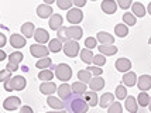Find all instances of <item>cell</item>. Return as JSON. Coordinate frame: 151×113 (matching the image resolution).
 <instances>
[{"instance_id":"obj_3","label":"cell","mask_w":151,"mask_h":113,"mask_svg":"<svg viewBox=\"0 0 151 113\" xmlns=\"http://www.w3.org/2000/svg\"><path fill=\"white\" fill-rule=\"evenodd\" d=\"M55 75H57V79H59L61 82H66L72 76V68L68 64H59L55 67Z\"/></svg>"},{"instance_id":"obj_28","label":"cell","mask_w":151,"mask_h":113,"mask_svg":"<svg viewBox=\"0 0 151 113\" xmlns=\"http://www.w3.org/2000/svg\"><path fill=\"white\" fill-rule=\"evenodd\" d=\"M81 60L83 61V62H86V64H91V62H93V55L92 54V50H89V48H83V50H81Z\"/></svg>"},{"instance_id":"obj_2","label":"cell","mask_w":151,"mask_h":113,"mask_svg":"<svg viewBox=\"0 0 151 113\" xmlns=\"http://www.w3.org/2000/svg\"><path fill=\"white\" fill-rule=\"evenodd\" d=\"M27 85V81L21 75H16L13 78L7 79L4 82V89L6 91H23Z\"/></svg>"},{"instance_id":"obj_54","label":"cell","mask_w":151,"mask_h":113,"mask_svg":"<svg viewBox=\"0 0 151 113\" xmlns=\"http://www.w3.org/2000/svg\"><path fill=\"white\" fill-rule=\"evenodd\" d=\"M45 113H65L64 110H61V112H45Z\"/></svg>"},{"instance_id":"obj_41","label":"cell","mask_w":151,"mask_h":113,"mask_svg":"<svg viewBox=\"0 0 151 113\" xmlns=\"http://www.w3.org/2000/svg\"><path fill=\"white\" fill-rule=\"evenodd\" d=\"M123 112V107L120 105V102H113L112 105L109 106V110L107 113H122Z\"/></svg>"},{"instance_id":"obj_22","label":"cell","mask_w":151,"mask_h":113,"mask_svg":"<svg viewBox=\"0 0 151 113\" xmlns=\"http://www.w3.org/2000/svg\"><path fill=\"white\" fill-rule=\"evenodd\" d=\"M21 33H23V35H24L26 38H31V37H34V34H35L34 24L33 23H24V24L21 26Z\"/></svg>"},{"instance_id":"obj_13","label":"cell","mask_w":151,"mask_h":113,"mask_svg":"<svg viewBox=\"0 0 151 113\" xmlns=\"http://www.w3.org/2000/svg\"><path fill=\"white\" fill-rule=\"evenodd\" d=\"M34 38L37 41V44H45L47 41H51L50 40L48 31L44 30V28H37V30H35V34H34Z\"/></svg>"},{"instance_id":"obj_8","label":"cell","mask_w":151,"mask_h":113,"mask_svg":"<svg viewBox=\"0 0 151 113\" xmlns=\"http://www.w3.org/2000/svg\"><path fill=\"white\" fill-rule=\"evenodd\" d=\"M20 105H21V100L17 96H10V98L4 99V102H3V107L6 110H16L17 107H20Z\"/></svg>"},{"instance_id":"obj_38","label":"cell","mask_w":151,"mask_h":113,"mask_svg":"<svg viewBox=\"0 0 151 113\" xmlns=\"http://www.w3.org/2000/svg\"><path fill=\"white\" fill-rule=\"evenodd\" d=\"M116 98L120 100H123L127 98V89H126V85H119L116 88Z\"/></svg>"},{"instance_id":"obj_27","label":"cell","mask_w":151,"mask_h":113,"mask_svg":"<svg viewBox=\"0 0 151 113\" xmlns=\"http://www.w3.org/2000/svg\"><path fill=\"white\" fill-rule=\"evenodd\" d=\"M48 48H50V51L51 53H59L61 50H64V44H62V41L59 40V38H54V40L50 41V44H48Z\"/></svg>"},{"instance_id":"obj_1","label":"cell","mask_w":151,"mask_h":113,"mask_svg":"<svg viewBox=\"0 0 151 113\" xmlns=\"http://www.w3.org/2000/svg\"><path fill=\"white\" fill-rule=\"evenodd\" d=\"M65 107L72 113H86L89 109V103L81 93H72L65 102Z\"/></svg>"},{"instance_id":"obj_37","label":"cell","mask_w":151,"mask_h":113,"mask_svg":"<svg viewBox=\"0 0 151 113\" xmlns=\"http://www.w3.org/2000/svg\"><path fill=\"white\" fill-rule=\"evenodd\" d=\"M23 54L19 53V51H16V53H12L10 55H9V62H13V64H17L19 65L20 62L23 61Z\"/></svg>"},{"instance_id":"obj_14","label":"cell","mask_w":151,"mask_h":113,"mask_svg":"<svg viewBox=\"0 0 151 113\" xmlns=\"http://www.w3.org/2000/svg\"><path fill=\"white\" fill-rule=\"evenodd\" d=\"M116 69H117L119 72H129L130 71V68H132V62H130V60H127V58H119L117 61H116Z\"/></svg>"},{"instance_id":"obj_44","label":"cell","mask_w":151,"mask_h":113,"mask_svg":"<svg viewBox=\"0 0 151 113\" xmlns=\"http://www.w3.org/2000/svg\"><path fill=\"white\" fill-rule=\"evenodd\" d=\"M57 34H58V38L61 41H64V42L68 41V38H66V27H61L58 31H57Z\"/></svg>"},{"instance_id":"obj_17","label":"cell","mask_w":151,"mask_h":113,"mask_svg":"<svg viewBox=\"0 0 151 113\" xmlns=\"http://www.w3.org/2000/svg\"><path fill=\"white\" fill-rule=\"evenodd\" d=\"M57 92H58V95H59V98H61V99L66 100L69 96H71V95H72L73 91H72V86H69L68 83H65V82H64L62 85H59V86H58V91H57Z\"/></svg>"},{"instance_id":"obj_21","label":"cell","mask_w":151,"mask_h":113,"mask_svg":"<svg viewBox=\"0 0 151 113\" xmlns=\"http://www.w3.org/2000/svg\"><path fill=\"white\" fill-rule=\"evenodd\" d=\"M89 86H91V91H95V92L96 91H102L103 86H105V79H102L100 76H95V78L91 79Z\"/></svg>"},{"instance_id":"obj_15","label":"cell","mask_w":151,"mask_h":113,"mask_svg":"<svg viewBox=\"0 0 151 113\" xmlns=\"http://www.w3.org/2000/svg\"><path fill=\"white\" fill-rule=\"evenodd\" d=\"M117 10V3L114 0H103L102 1V12L106 14H114Z\"/></svg>"},{"instance_id":"obj_50","label":"cell","mask_w":151,"mask_h":113,"mask_svg":"<svg viewBox=\"0 0 151 113\" xmlns=\"http://www.w3.org/2000/svg\"><path fill=\"white\" fill-rule=\"evenodd\" d=\"M6 45V35L4 34H0V47Z\"/></svg>"},{"instance_id":"obj_39","label":"cell","mask_w":151,"mask_h":113,"mask_svg":"<svg viewBox=\"0 0 151 113\" xmlns=\"http://www.w3.org/2000/svg\"><path fill=\"white\" fill-rule=\"evenodd\" d=\"M57 4L61 10H71V6L73 4V0H57Z\"/></svg>"},{"instance_id":"obj_53","label":"cell","mask_w":151,"mask_h":113,"mask_svg":"<svg viewBox=\"0 0 151 113\" xmlns=\"http://www.w3.org/2000/svg\"><path fill=\"white\" fill-rule=\"evenodd\" d=\"M147 12H148V14H151V3L148 4V7H147Z\"/></svg>"},{"instance_id":"obj_6","label":"cell","mask_w":151,"mask_h":113,"mask_svg":"<svg viewBox=\"0 0 151 113\" xmlns=\"http://www.w3.org/2000/svg\"><path fill=\"white\" fill-rule=\"evenodd\" d=\"M64 53H65L66 57H71V58H75L79 53V44L75 40H69L64 44Z\"/></svg>"},{"instance_id":"obj_48","label":"cell","mask_w":151,"mask_h":113,"mask_svg":"<svg viewBox=\"0 0 151 113\" xmlns=\"http://www.w3.org/2000/svg\"><path fill=\"white\" fill-rule=\"evenodd\" d=\"M20 113H34V112H33V109H31L30 106H21Z\"/></svg>"},{"instance_id":"obj_29","label":"cell","mask_w":151,"mask_h":113,"mask_svg":"<svg viewBox=\"0 0 151 113\" xmlns=\"http://www.w3.org/2000/svg\"><path fill=\"white\" fill-rule=\"evenodd\" d=\"M132 13L136 17H144L145 16V7L141 3H133L132 6Z\"/></svg>"},{"instance_id":"obj_23","label":"cell","mask_w":151,"mask_h":113,"mask_svg":"<svg viewBox=\"0 0 151 113\" xmlns=\"http://www.w3.org/2000/svg\"><path fill=\"white\" fill-rule=\"evenodd\" d=\"M113 102H114L113 93L107 92V93H103V95H102V98L99 99V105H100V107H109Z\"/></svg>"},{"instance_id":"obj_16","label":"cell","mask_w":151,"mask_h":113,"mask_svg":"<svg viewBox=\"0 0 151 113\" xmlns=\"http://www.w3.org/2000/svg\"><path fill=\"white\" fill-rule=\"evenodd\" d=\"M10 44H12V47L17 48V50H19V48H23V47L26 45V37L21 35V34H12Z\"/></svg>"},{"instance_id":"obj_24","label":"cell","mask_w":151,"mask_h":113,"mask_svg":"<svg viewBox=\"0 0 151 113\" xmlns=\"http://www.w3.org/2000/svg\"><path fill=\"white\" fill-rule=\"evenodd\" d=\"M137 79L138 78L136 76V73L132 72V71H129V72H126L124 76H123V83H124L126 86H134Z\"/></svg>"},{"instance_id":"obj_31","label":"cell","mask_w":151,"mask_h":113,"mask_svg":"<svg viewBox=\"0 0 151 113\" xmlns=\"http://www.w3.org/2000/svg\"><path fill=\"white\" fill-rule=\"evenodd\" d=\"M52 78H54V73L50 69H41L38 73V79L44 81V82H48V81H51Z\"/></svg>"},{"instance_id":"obj_20","label":"cell","mask_w":151,"mask_h":113,"mask_svg":"<svg viewBox=\"0 0 151 113\" xmlns=\"http://www.w3.org/2000/svg\"><path fill=\"white\" fill-rule=\"evenodd\" d=\"M61 27H62V16L61 14H52L51 19H50V28L58 31Z\"/></svg>"},{"instance_id":"obj_49","label":"cell","mask_w":151,"mask_h":113,"mask_svg":"<svg viewBox=\"0 0 151 113\" xmlns=\"http://www.w3.org/2000/svg\"><path fill=\"white\" fill-rule=\"evenodd\" d=\"M73 4L76 7H83L86 4V0H73Z\"/></svg>"},{"instance_id":"obj_10","label":"cell","mask_w":151,"mask_h":113,"mask_svg":"<svg viewBox=\"0 0 151 113\" xmlns=\"http://www.w3.org/2000/svg\"><path fill=\"white\" fill-rule=\"evenodd\" d=\"M96 40H98L100 44H103V45H112V44H114V37H113L112 34L106 33V31H100V33H98Z\"/></svg>"},{"instance_id":"obj_45","label":"cell","mask_w":151,"mask_h":113,"mask_svg":"<svg viewBox=\"0 0 151 113\" xmlns=\"http://www.w3.org/2000/svg\"><path fill=\"white\" fill-rule=\"evenodd\" d=\"M96 42H98V40H96V38L89 37V38H86V40H85V45H86V48L92 50V48H95V47H98V45H96Z\"/></svg>"},{"instance_id":"obj_57","label":"cell","mask_w":151,"mask_h":113,"mask_svg":"<svg viewBox=\"0 0 151 113\" xmlns=\"http://www.w3.org/2000/svg\"><path fill=\"white\" fill-rule=\"evenodd\" d=\"M92 1H95V0H92Z\"/></svg>"},{"instance_id":"obj_56","label":"cell","mask_w":151,"mask_h":113,"mask_svg":"<svg viewBox=\"0 0 151 113\" xmlns=\"http://www.w3.org/2000/svg\"><path fill=\"white\" fill-rule=\"evenodd\" d=\"M148 44H150V45H151V38H150V40H148Z\"/></svg>"},{"instance_id":"obj_11","label":"cell","mask_w":151,"mask_h":113,"mask_svg":"<svg viewBox=\"0 0 151 113\" xmlns=\"http://www.w3.org/2000/svg\"><path fill=\"white\" fill-rule=\"evenodd\" d=\"M58 91V88L57 85L51 82V81H48V82H42L41 83V86H40V92L44 93V95H48V96H51L54 92H57Z\"/></svg>"},{"instance_id":"obj_55","label":"cell","mask_w":151,"mask_h":113,"mask_svg":"<svg viewBox=\"0 0 151 113\" xmlns=\"http://www.w3.org/2000/svg\"><path fill=\"white\" fill-rule=\"evenodd\" d=\"M148 107H150V110H151V99H150V105H148Z\"/></svg>"},{"instance_id":"obj_5","label":"cell","mask_w":151,"mask_h":113,"mask_svg":"<svg viewBox=\"0 0 151 113\" xmlns=\"http://www.w3.org/2000/svg\"><path fill=\"white\" fill-rule=\"evenodd\" d=\"M82 19H83V13L79 10V7L71 9L66 13V20L69 21V23H72V26H78L79 23L82 21Z\"/></svg>"},{"instance_id":"obj_9","label":"cell","mask_w":151,"mask_h":113,"mask_svg":"<svg viewBox=\"0 0 151 113\" xmlns=\"http://www.w3.org/2000/svg\"><path fill=\"white\" fill-rule=\"evenodd\" d=\"M52 7L50 6V4H40L37 7V16H38L40 19H48V17H51L52 16Z\"/></svg>"},{"instance_id":"obj_19","label":"cell","mask_w":151,"mask_h":113,"mask_svg":"<svg viewBox=\"0 0 151 113\" xmlns=\"http://www.w3.org/2000/svg\"><path fill=\"white\" fill-rule=\"evenodd\" d=\"M124 106H126V109H127L130 113H137V110H138V102L136 100V98H134V96H127V98H126V102H124Z\"/></svg>"},{"instance_id":"obj_36","label":"cell","mask_w":151,"mask_h":113,"mask_svg":"<svg viewBox=\"0 0 151 113\" xmlns=\"http://www.w3.org/2000/svg\"><path fill=\"white\" fill-rule=\"evenodd\" d=\"M123 21H124L127 26H134L136 23H137V20H136V16L133 13H130V12H127V13L123 14Z\"/></svg>"},{"instance_id":"obj_40","label":"cell","mask_w":151,"mask_h":113,"mask_svg":"<svg viewBox=\"0 0 151 113\" xmlns=\"http://www.w3.org/2000/svg\"><path fill=\"white\" fill-rule=\"evenodd\" d=\"M93 64L96 65V67H103L106 64V57L103 54H99V55H95L93 57Z\"/></svg>"},{"instance_id":"obj_43","label":"cell","mask_w":151,"mask_h":113,"mask_svg":"<svg viewBox=\"0 0 151 113\" xmlns=\"http://www.w3.org/2000/svg\"><path fill=\"white\" fill-rule=\"evenodd\" d=\"M117 6L122 7L123 10H127L129 7L133 6V1L132 0H117Z\"/></svg>"},{"instance_id":"obj_4","label":"cell","mask_w":151,"mask_h":113,"mask_svg":"<svg viewBox=\"0 0 151 113\" xmlns=\"http://www.w3.org/2000/svg\"><path fill=\"white\" fill-rule=\"evenodd\" d=\"M30 53L35 58H45V57H48V54H50V48L42 45V44H33V45L30 47Z\"/></svg>"},{"instance_id":"obj_32","label":"cell","mask_w":151,"mask_h":113,"mask_svg":"<svg viewBox=\"0 0 151 113\" xmlns=\"http://www.w3.org/2000/svg\"><path fill=\"white\" fill-rule=\"evenodd\" d=\"M52 65V61L50 57H45V58H40V61L35 64V67L40 68V69H45V68H50Z\"/></svg>"},{"instance_id":"obj_42","label":"cell","mask_w":151,"mask_h":113,"mask_svg":"<svg viewBox=\"0 0 151 113\" xmlns=\"http://www.w3.org/2000/svg\"><path fill=\"white\" fill-rule=\"evenodd\" d=\"M10 78H12V71H10V69H7V68H4V69L0 72V81L6 82V81L10 79Z\"/></svg>"},{"instance_id":"obj_35","label":"cell","mask_w":151,"mask_h":113,"mask_svg":"<svg viewBox=\"0 0 151 113\" xmlns=\"http://www.w3.org/2000/svg\"><path fill=\"white\" fill-rule=\"evenodd\" d=\"M91 73L92 72H89V71H88V69H81V71H79L78 72V79L81 81V82H91V79H92V78H91Z\"/></svg>"},{"instance_id":"obj_12","label":"cell","mask_w":151,"mask_h":113,"mask_svg":"<svg viewBox=\"0 0 151 113\" xmlns=\"http://www.w3.org/2000/svg\"><path fill=\"white\" fill-rule=\"evenodd\" d=\"M137 86L141 92H145L151 88V76L150 75H141L137 79Z\"/></svg>"},{"instance_id":"obj_30","label":"cell","mask_w":151,"mask_h":113,"mask_svg":"<svg viewBox=\"0 0 151 113\" xmlns=\"http://www.w3.org/2000/svg\"><path fill=\"white\" fill-rule=\"evenodd\" d=\"M150 96H148V93L147 92H140L138 93V96H137V102H138V105L140 106H143V107H147L148 105H150Z\"/></svg>"},{"instance_id":"obj_47","label":"cell","mask_w":151,"mask_h":113,"mask_svg":"<svg viewBox=\"0 0 151 113\" xmlns=\"http://www.w3.org/2000/svg\"><path fill=\"white\" fill-rule=\"evenodd\" d=\"M6 68L7 69H10L12 72H14V71H17V69H19V65H17V64H13V62H9Z\"/></svg>"},{"instance_id":"obj_51","label":"cell","mask_w":151,"mask_h":113,"mask_svg":"<svg viewBox=\"0 0 151 113\" xmlns=\"http://www.w3.org/2000/svg\"><path fill=\"white\" fill-rule=\"evenodd\" d=\"M4 58H7V55H6V53H4V51L1 50V51H0V61L4 60Z\"/></svg>"},{"instance_id":"obj_46","label":"cell","mask_w":151,"mask_h":113,"mask_svg":"<svg viewBox=\"0 0 151 113\" xmlns=\"http://www.w3.org/2000/svg\"><path fill=\"white\" fill-rule=\"evenodd\" d=\"M89 72H92L95 76H100L102 75V72H103V69L102 68H99V67H89V68H86Z\"/></svg>"},{"instance_id":"obj_34","label":"cell","mask_w":151,"mask_h":113,"mask_svg":"<svg viewBox=\"0 0 151 113\" xmlns=\"http://www.w3.org/2000/svg\"><path fill=\"white\" fill-rule=\"evenodd\" d=\"M114 33L117 34L120 38H123V37H126L129 34V28H127L126 24H117V26L114 27Z\"/></svg>"},{"instance_id":"obj_33","label":"cell","mask_w":151,"mask_h":113,"mask_svg":"<svg viewBox=\"0 0 151 113\" xmlns=\"http://www.w3.org/2000/svg\"><path fill=\"white\" fill-rule=\"evenodd\" d=\"M72 86V91L73 93H81V95H83L86 92V83L85 82H75L71 85Z\"/></svg>"},{"instance_id":"obj_18","label":"cell","mask_w":151,"mask_h":113,"mask_svg":"<svg viewBox=\"0 0 151 113\" xmlns=\"http://www.w3.org/2000/svg\"><path fill=\"white\" fill-rule=\"evenodd\" d=\"M47 103H48V106L55 109V110H61V109L65 107V103L62 102V99L61 98H55V96H48Z\"/></svg>"},{"instance_id":"obj_25","label":"cell","mask_w":151,"mask_h":113,"mask_svg":"<svg viewBox=\"0 0 151 113\" xmlns=\"http://www.w3.org/2000/svg\"><path fill=\"white\" fill-rule=\"evenodd\" d=\"M83 98H85V100L89 103V106H96V105H99V99H98V95H96V92L95 91H92V92H85L83 93Z\"/></svg>"},{"instance_id":"obj_7","label":"cell","mask_w":151,"mask_h":113,"mask_svg":"<svg viewBox=\"0 0 151 113\" xmlns=\"http://www.w3.org/2000/svg\"><path fill=\"white\" fill-rule=\"evenodd\" d=\"M83 34V30L79 26H71V27H66V38L68 41L69 40H81Z\"/></svg>"},{"instance_id":"obj_26","label":"cell","mask_w":151,"mask_h":113,"mask_svg":"<svg viewBox=\"0 0 151 113\" xmlns=\"http://www.w3.org/2000/svg\"><path fill=\"white\" fill-rule=\"evenodd\" d=\"M99 48V53L103 54V55H114V54L117 53V47L116 45H103V44H100L98 45Z\"/></svg>"},{"instance_id":"obj_52","label":"cell","mask_w":151,"mask_h":113,"mask_svg":"<svg viewBox=\"0 0 151 113\" xmlns=\"http://www.w3.org/2000/svg\"><path fill=\"white\" fill-rule=\"evenodd\" d=\"M54 1H57V0H44V3H45V4H52Z\"/></svg>"}]
</instances>
